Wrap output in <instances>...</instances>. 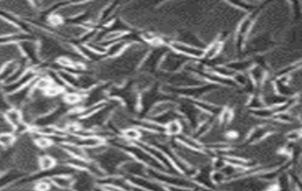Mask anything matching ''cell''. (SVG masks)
Wrapping results in <instances>:
<instances>
[{
  "label": "cell",
  "instance_id": "obj_21",
  "mask_svg": "<svg viewBox=\"0 0 302 191\" xmlns=\"http://www.w3.org/2000/svg\"><path fill=\"white\" fill-rule=\"evenodd\" d=\"M248 105L250 106V108H252V111L261 109L262 107H264V104H263V102H262V100H261L260 96H253L249 100Z\"/></svg>",
  "mask_w": 302,
  "mask_h": 191
},
{
  "label": "cell",
  "instance_id": "obj_24",
  "mask_svg": "<svg viewBox=\"0 0 302 191\" xmlns=\"http://www.w3.org/2000/svg\"><path fill=\"white\" fill-rule=\"evenodd\" d=\"M95 191H108V190H105V189H104V188H102V187H101V186H99V185H98V186H96V187H95Z\"/></svg>",
  "mask_w": 302,
  "mask_h": 191
},
{
  "label": "cell",
  "instance_id": "obj_15",
  "mask_svg": "<svg viewBox=\"0 0 302 191\" xmlns=\"http://www.w3.org/2000/svg\"><path fill=\"white\" fill-rule=\"evenodd\" d=\"M181 119L175 120L165 125V133L169 137L179 136V134L182 133V123Z\"/></svg>",
  "mask_w": 302,
  "mask_h": 191
},
{
  "label": "cell",
  "instance_id": "obj_23",
  "mask_svg": "<svg viewBox=\"0 0 302 191\" xmlns=\"http://www.w3.org/2000/svg\"><path fill=\"white\" fill-rule=\"evenodd\" d=\"M132 191H145L144 189H142V188H140V187H138V186H135V185H133V188H132Z\"/></svg>",
  "mask_w": 302,
  "mask_h": 191
},
{
  "label": "cell",
  "instance_id": "obj_8",
  "mask_svg": "<svg viewBox=\"0 0 302 191\" xmlns=\"http://www.w3.org/2000/svg\"><path fill=\"white\" fill-rule=\"evenodd\" d=\"M131 184L140 187L145 191H168L167 187L157 181L148 177L127 178Z\"/></svg>",
  "mask_w": 302,
  "mask_h": 191
},
{
  "label": "cell",
  "instance_id": "obj_22",
  "mask_svg": "<svg viewBox=\"0 0 302 191\" xmlns=\"http://www.w3.org/2000/svg\"><path fill=\"white\" fill-rule=\"evenodd\" d=\"M252 24H253V21L251 18H245L241 22L240 29H239V32H240L241 36H244V34H247L252 27Z\"/></svg>",
  "mask_w": 302,
  "mask_h": 191
},
{
  "label": "cell",
  "instance_id": "obj_18",
  "mask_svg": "<svg viewBox=\"0 0 302 191\" xmlns=\"http://www.w3.org/2000/svg\"><path fill=\"white\" fill-rule=\"evenodd\" d=\"M55 165H56V163H55V160L46 154L44 156H41L38 160V166L41 170H50V169L54 168Z\"/></svg>",
  "mask_w": 302,
  "mask_h": 191
},
{
  "label": "cell",
  "instance_id": "obj_9",
  "mask_svg": "<svg viewBox=\"0 0 302 191\" xmlns=\"http://www.w3.org/2000/svg\"><path fill=\"white\" fill-rule=\"evenodd\" d=\"M166 53L167 52H163L162 49H158V50L150 53L149 55H146L143 60V63H142V67L145 68V71L150 72L152 70L156 68L157 66H159V64Z\"/></svg>",
  "mask_w": 302,
  "mask_h": 191
},
{
  "label": "cell",
  "instance_id": "obj_6",
  "mask_svg": "<svg viewBox=\"0 0 302 191\" xmlns=\"http://www.w3.org/2000/svg\"><path fill=\"white\" fill-rule=\"evenodd\" d=\"M18 47L20 49L21 54L24 55V59L34 65L40 63V59L38 55V45L34 40L22 41L18 43Z\"/></svg>",
  "mask_w": 302,
  "mask_h": 191
},
{
  "label": "cell",
  "instance_id": "obj_12",
  "mask_svg": "<svg viewBox=\"0 0 302 191\" xmlns=\"http://www.w3.org/2000/svg\"><path fill=\"white\" fill-rule=\"evenodd\" d=\"M128 46H129L128 42L124 40L113 42L107 47L105 55H108L109 58H115V56L123 54Z\"/></svg>",
  "mask_w": 302,
  "mask_h": 191
},
{
  "label": "cell",
  "instance_id": "obj_11",
  "mask_svg": "<svg viewBox=\"0 0 302 191\" xmlns=\"http://www.w3.org/2000/svg\"><path fill=\"white\" fill-rule=\"evenodd\" d=\"M73 176L74 175H56L55 177L51 178V182L59 189L69 190L74 183Z\"/></svg>",
  "mask_w": 302,
  "mask_h": 191
},
{
  "label": "cell",
  "instance_id": "obj_19",
  "mask_svg": "<svg viewBox=\"0 0 302 191\" xmlns=\"http://www.w3.org/2000/svg\"><path fill=\"white\" fill-rule=\"evenodd\" d=\"M15 135L14 133H3L0 134V148H7L14 144Z\"/></svg>",
  "mask_w": 302,
  "mask_h": 191
},
{
  "label": "cell",
  "instance_id": "obj_14",
  "mask_svg": "<svg viewBox=\"0 0 302 191\" xmlns=\"http://www.w3.org/2000/svg\"><path fill=\"white\" fill-rule=\"evenodd\" d=\"M269 128L266 126H257L254 129L251 131L250 135L248 137V140L250 143H257L261 140L265 139L269 134Z\"/></svg>",
  "mask_w": 302,
  "mask_h": 191
},
{
  "label": "cell",
  "instance_id": "obj_17",
  "mask_svg": "<svg viewBox=\"0 0 302 191\" xmlns=\"http://www.w3.org/2000/svg\"><path fill=\"white\" fill-rule=\"evenodd\" d=\"M221 49H222V45L220 42H215L212 44L211 46L207 48L206 50L204 51V56L207 60H212L214 59L217 55H219L221 52Z\"/></svg>",
  "mask_w": 302,
  "mask_h": 191
},
{
  "label": "cell",
  "instance_id": "obj_25",
  "mask_svg": "<svg viewBox=\"0 0 302 191\" xmlns=\"http://www.w3.org/2000/svg\"></svg>",
  "mask_w": 302,
  "mask_h": 191
},
{
  "label": "cell",
  "instance_id": "obj_13",
  "mask_svg": "<svg viewBox=\"0 0 302 191\" xmlns=\"http://www.w3.org/2000/svg\"><path fill=\"white\" fill-rule=\"evenodd\" d=\"M248 75H249V78L251 79V81L253 82L254 85H256L258 83L262 84L263 82L267 79L265 70L260 65H254L252 68L250 69Z\"/></svg>",
  "mask_w": 302,
  "mask_h": 191
},
{
  "label": "cell",
  "instance_id": "obj_3",
  "mask_svg": "<svg viewBox=\"0 0 302 191\" xmlns=\"http://www.w3.org/2000/svg\"><path fill=\"white\" fill-rule=\"evenodd\" d=\"M169 47L174 52L184 55L190 60L202 59L204 56V51H205V49L202 47L192 46L190 44L183 43L181 41H172L169 43Z\"/></svg>",
  "mask_w": 302,
  "mask_h": 191
},
{
  "label": "cell",
  "instance_id": "obj_16",
  "mask_svg": "<svg viewBox=\"0 0 302 191\" xmlns=\"http://www.w3.org/2000/svg\"><path fill=\"white\" fill-rule=\"evenodd\" d=\"M228 68L231 69L235 74L236 73H245L252 68L253 62L243 61V62H233L226 65Z\"/></svg>",
  "mask_w": 302,
  "mask_h": 191
},
{
  "label": "cell",
  "instance_id": "obj_2",
  "mask_svg": "<svg viewBox=\"0 0 302 191\" xmlns=\"http://www.w3.org/2000/svg\"><path fill=\"white\" fill-rule=\"evenodd\" d=\"M189 62H190V59L171 50L170 52H167L165 54L162 61L159 64V68L164 71L165 73L175 74L179 70H181V68H184L186 64Z\"/></svg>",
  "mask_w": 302,
  "mask_h": 191
},
{
  "label": "cell",
  "instance_id": "obj_7",
  "mask_svg": "<svg viewBox=\"0 0 302 191\" xmlns=\"http://www.w3.org/2000/svg\"><path fill=\"white\" fill-rule=\"evenodd\" d=\"M77 174L74 177L72 189L74 191H95L96 185L94 184L93 176L84 170H77Z\"/></svg>",
  "mask_w": 302,
  "mask_h": 191
},
{
  "label": "cell",
  "instance_id": "obj_4",
  "mask_svg": "<svg viewBox=\"0 0 302 191\" xmlns=\"http://www.w3.org/2000/svg\"><path fill=\"white\" fill-rule=\"evenodd\" d=\"M147 170L148 167L145 166L144 164L131 159L119 167L118 172L121 173V176L125 178L147 177Z\"/></svg>",
  "mask_w": 302,
  "mask_h": 191
},
{
  "label": "cell",
  "instance_id": "obj_20",
  "mask_svg": "<svg viewBox=\"0 0 302 191\" xmlns=\"http://www.w3.org/2000/svg\"><path fill=\"white\" fill-rule=\"evenodd\" d=\"M211 180L214 186H220L226 184L227 178L221 170H212L211 172Z\"/></svg>",
  "mask_w": 302,
  "mask_h": 191
},
{
  "label": "cell",
  "instance_id": "obj_5",
  "mask_svg": "<svg viewBox=\"0 0 302 191\" xmlns=\"http://www.w3.org/2000/svg\"><path fill=\"white\" fill-rule=\"evenodd\" d=\"M35 80H36V72L34 69L29 68L27 72L17 81L9 84H2V90L5 93V95H9L17 90L24 88L25 86H27L28 84L32 83Z\"/></svg>",
  "mask_w": 302,
  "mask_h": 191
},
{
  "label": "cell",
  "instance_id": "obj_1",
  "mask_svg": "<svg viewBox=\"0 0 302 191\" xmlns=\"http://www.w3.org/2000/svg\"><path fill=\"white\" fill-rule=\"evenodd\" d=\"M118 148L127 152L134 160L144 164L145 166H147L148 168L167 172L162 164L158 163L150 153H148L147 151L144 150L142 147H140L136 143H127L119 146Z\"/></svg>",
  "mask_w": 302,
  "mask_h": 191
},
{
  "label": "cell",
  "instance_id": "obj_10",
  "mask_svg": "<svg viewBox=\"0 0 302 191\" xmlns=\"http://www.w3.org/2000/svg\"><path fill=\"white\" fill-rule=\"evenodd\" d=\"M177 106H178L177 103H174L172 101L163 100V101H160V102L156 103L151 109L149 110L148 113L151 118H155V117L160 116L164 113H167L169 111L177 109Z\"/></svg>",
  "mask_w": 302,
  "mask_h": 191
}]
</instances>
